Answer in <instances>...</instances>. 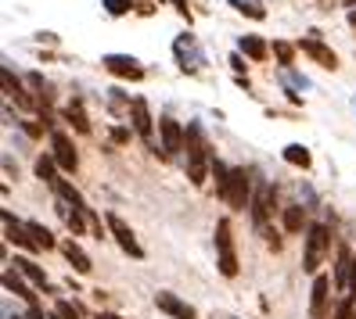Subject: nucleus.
<instances>
[{"label": "nucleus", "instance_id": "obj_1", "mask_svg": "<svg viewBox=\"0 0 356 319\" xmlns=\"http://www.w3.org/2000/svg\"><path fill=\"white\" fill-rule=\"evenodd\" d=\"M209 169H213V162H209V151H205V137L198 126H187V176H191L195 187L205 183Z\"/></svg>", "mask_w": 356, "mask_h": 319}, {"label": "nucleus", "instance_id": "obj_2", "mask_svg": "<svg viewBox=\"0 0 356 319\" xmlns=\"http://www.w3.org/2000/svg\"><path fill=\"white\" fill-rule=\"evenodd\" d=\"M331 237H327V226H309L306 230V255H302V269L306 273H317L321 269V259H324V251H327Z\"/></svg>", "mask_w": 356, "mask_h": 319}, {"label": "nucleus", "instance_id": "obj_3", "mask_svg": "<svg viewBox=\"0 0 356 319\" xmlns=\"http://www.w3.org/2000/svg\"><path fill=\"white\" fill-rule=\"evenodd\" d=\"M216 255H220V273L223 276H238V251H234V237H230V223L220 219L216 223Z\"/></svg>", "mask_w": 356, "mask_h": 319}, {"label": "nucleus", "instance_id": "obj_4", "mask_svg": "<svg viewBox=\"0 0 356 319\" xmlns=\"http://www.w3.org/2000/svg\"><path fill=\"white\" fill-rule=\"evenodd\" d=\"M252 183H248V173L245 169H230V176H227V187H223V198L230 208H248L252 205Z\"/></svg>", "mask_w": 356, "mask_h": 319}, {"label": "nucleus", "instance_id": "obj_5", "mask_svg": "<svg viewBox=\"0 0 356 319\" xmlns=\"http://www.w3.org/2000/svg\"><path fill=\"white\" fill-rule=\"evenodd\" d=\"M270 212H274V187H270V183H259L256 194H252V223H256L259 233H263L266 223H270Z\"/></svg>", "mask_w": 356, "mask_h": 319}, {"label": "nucleus", "instance_id": "obj_6", "mask_svg": "<svg viewBox=\"0 0 356 319\" xmlns=\"http://www.w3.org/2000/svg\"><path fill=\"white\" fill-rule=\"evenodd\" d=\"M130 119H134V133H137L144 144L155 147V137H152L155 126H152V112H148V101H144V97H134V101H130Z\"/></svg>", "mask_w": 356, "mask_h": 319}, {"label": "nucleus", "instance_id": "obj_7", "mask_svg": "<svg viewBox=\"0 0 356 319\" xmlns=\"http://www.w3.org/2000/svg\"><path fill=\"white\" fill-rule=\"evenodd\" d=\"M155 305H159L165 316H173V319H198V312L187 305L184 298H177L173 291H159V294H155Z\"/></svg>", "mask_w": 356, "mask_h": 319}, {"label": "nucleus", "instance_id": "obj_8", "mask_svg": "<svg viewBox=\"0 0 356 319\" xmlns=\"http://www.w3.org/2000/svg\"><path fill=\"white\" fill-rule=\"evenodd\" d=\"M108 230L115 233V241H119V248L130 255V259H144V248L137 244V237H134V230L122 223L119 216H108Z\"/></svg>", "mask_w": 356, "mask_h": 319}, {"label": "nucleus", "instance_id": "obj_9", "mask_svg": "<svg viewBox=\"0 0 356 319\" xmlns=\"http://www.w3.org/2000/svg\"><path fill=\"white\" fill-rule=\"evenodd\" d=\"M104 69H108L112 76H119V79H140L144 76V69L137 65V58H130V54H108L104 58Z\"/></svg>", "mask_w": 356, "mask_h": 319}, {"label": "nucleus", "instance_id": "obj_10", "mask_svg": "<svg viewBox=\"0 0 356 319\" xmlns=\"http://www.w3.org/2000/svg\"><path fill=\"white\" fill-rule=\"evenodd\" d=\"M159 133H162V155H177L184 147V130L177 119H170V115L159 119Z\"/></svg>", "mask_w": 356, "mask_h": 319}, {"label": "nucleus", "instance_id": "obj_11", "mask_svg": "<svg viewBox=\"0 0 356 319\" xmlns=\"http://www.w3.org/2000/svg\"><path fill=\"white\" fill-rule=\"evenodd\" d=\"M173 51H177V58H180V69H184V72H195V69L202 65V51H198V44H195V36L184 33V36L177 40Z\"/></svg>", "mask_w": 356, "mask_h": 319}, {"label": "nucleus", "instance_id": "obj_12", "mask_svg": "<svg viewBox=\"0 0 356 319\" xmlns=\"http://www.w3.org/2000/svg\"><path fill=\"white\" fill-rule=\"evenodd\" d=\"M54 162L65 169V173H76V165H79L76 147H72V140L65 133H54Z\"/></svg>", "mask_w": 356, "mask_h": 319}, {"label": "nucleus", "instance_id": "obj_13", "mask_svg": "<svg viewBox=\"0 0 356 319\" xmlns=\"http://www.w3.org/2000/svg\"><path fill=\"white\" fill-rule=\"evenodd\" d=\"M313 36H317V33H309V40H302L299 47H302L313 61H321L324 69H339V58H334V51H327V47L321 44V40H313Z\"/></svg>", "mask_w": 356, "mask_h": 319}, {"label": "nucleus", "instance_id": "obj_14", "mask_svg": "<svg viewBox=\"0 0 356 319\" xmlns=\"http://www.w3.org/2000/svg\"><path fill=\"white\" fill-rule=\"evenodd\" d=\"M4 230H8V241H11V244L26 248V251H40V248L33 244V237H29V230H26V226H18V223L11 219V212H4Z\"/></svg>", "mask_w": 356, "mask_h": 319}, {"label": "nucleus", "instance_id": "obj_15", "mask_svg": "<svg viewBox=\"0 0 356 319\" xmlns=\"http://www.w3.org/2000/svg\"><path fill=\"white\" fill-rule=\"evenodd\" d=\"M61 251H65V259H69V266L76 269V273H83V276H87L94 266H90V255L87 251H83L76 241H65V244H61Z\"/></svg>", "mask_w": 356, "mask_h": 319}, {"label": "nucleus", "instance_id": "obj_16", "mask_svg": "<svg viewBox=\"0 0 356 319\" xmlns=\"http://www.w3.org/2000/svg\"><path fill=\"white\" fill-rule=\"evenodd\" d=\"M327 287H331V280H327V276H317V280H313V298H309V312H313V319H321V316H324Z\"/></svg>", "mask_w": 356, "mask_h": 319}, {"label": "nucleus", "instance_id": "obj_17", "mask_svg": "<svg viewBox=\"0 0 356 319\" xmlns=\"http://www.w3.org/2000/svg\"><path fill=\"white\" fill-rule=\"evenodd\" d=\"M349 276H353V251H339V266H334V287L346 291L349 287Z\"/></svg>", "mask_w": 356, "mask_h": 319}, {"label": "nucleus", "instance_id": "obj_18", "mask_svg": "<svg viewBox=\"0 0 356 319\" xmlns=\"http://www.w3.org/2000/svg\"><path fill=\"white\" fill-rule=\"evenodd\" d=\"M26 230H29V237H33V244H36L40 251H51V248H54V237H51V230H47V226L26 223Z\"/></svg>", "mask_w": 356, "mask_h": 319}, {"label": "nucleus", "instance_id": "obj_19", "mask_svg": "<svg viewBox=\"0 0 356 319\" xmlns=\"http://www.w3.org/2000/svg\"><path fill=\"white\" fill-rule=\"evenodd\" d=\"M0 76H4V90H8V97H15L18 104H22V108H33V101L26 97V90H22V87H18V79L11 76V69H4Z\"/></svg>", "mask_w": 356, "mask_h": 319}, {"label": "nucleus", "instance_id": "obj_20", "mask_svg": "<svg viewBox=\"0 0 356 319\" xmlns=\"http://www.w3.org/2000/svg\"><path fill=\"white\" fill-rule=\"evenodd\" d=\"M230 8H238L241 15L256 18V22H263V18H266V8H263V0H230Z\"/></svg>", "mask_w": 356, "mask_h": 319}, {"label": "nucleus", "instance_id": "obj_21", "mask_svg": "<svg viewBox=\"0 0 356 319\" xmlns=\"http://www.w3.org/2000/svg\"><path fill=\"white\" fill-rule=\"evenodd\" d=\"M15 266L22 269V273L29 276V280H33L36 287H44V291H47V276H44V269H40V266H36L33 259H15Z\"/></svg>", "mask_w": 356, "mask_h": 319}, {"label": "nucleus", "instance_id": "obj_22", "mask_svg": "<svg viewBox=\"0 0 356 319\" xmlns=\"http://www.w3.org/2000/svg\"><path fill=\"white\" fill-rule=\"evenodd\" d=\"M284 162H288V165H299V169H309L313 158H309V151H306L302 144H288V147H284Z\"/></svg>", "mask_w": 356, "mask_h": 319}, {"label": "nucleus", "instance_id": "obj_23", "mask_svg": "<svg viewBox=\"0 0 356 319\" xmlns=\"http://www.w3.org/2000/svg\"><path fill=\"white\" fill-rule=\"evenodd\" d=\"M65 115H69V122L76 126L79 133H90V122H87V112H83V104H79V101H69V108H65Z\"/></svg>", "mask_w": 356, "mask_h": 319}, {"label": "nucleus", "instance_id": "obj_24", "mask_svg": "<svg viewBox=\"0 0 356 319\" xmlns=\"http://www.w3.org/2000/svg\"><path fill=\"white\" fill-rule=\"evenodd\" d=\"M241 54H248V58H256V61H263L266 58V44H263V40L259 36H241Z\"/></svg>", "mask_w": 356, "mask_h": 319}, {"label": "nucleus", "instance_id": "obj_25", "mask_svg": "<svg viewBox=\"0 0 356 319\" xmlns=\"http://www.w3.org/2000/svg\"><path fill=\"white\" fill-rule=\"evenodd\" d=\"M4 287H8L11 294H18V298H26V302L33 305V298H36V294H29V287H26L22 280H18V276H15V273H4Z\"/></svg>", "mask_w": 356, "mask_h": 319}, {"label": "nucleus", "instance_id": "obj_26", "mask_svg": "<svg viewBox=\"0 0 356 319\" xmlns=\"http://www.w3.org/2000/svg\"><path fill=\"white\" fill-rule=\"evenodd\" d=\"M302 219H306V216H302L299 205L284 208V230H288V233H299V230H302Z\"/></svg>", "mask_w": 356, "mask_h": 319}, {"label": "nucleus", "instance_id": "obj_27", "mask_svg": "<svg viewBox=\"0 0 356 319\" xmlns=\"http://www.w3.org/2000/svg\"><path fill=\"white\" fill-rule=\"evenodd\" d=\"M54 165H58L54 158H40V162H36V176H40V180H47L51 187L58 183V180H54Z\"/></svg>", "mask_w": 356, "mask_h": 319}, {"label": "nucleus", "instance_id": "obj_28", "mask_svg": "<svg viewBox=\"0 0 356 319\" xmlns=\"http://www.w3.org/2000/svg\"><path fill=\"white\" fill-rule=\"evenodd\" d=\"M130 8H134V0H104V11L115 15V18H119V15H127Z\"/></svg>", "mask_w": 356, "mask_h": 319}, {"label": "nucleus", "instance_id": "obj_29", "mask_svg": "<svg viewBox=\"0 0 356 319\" xmlns=\"http://www.w3.org/2000/svg\"><path fill=\"white\" fill-rule=\"evenodd\" d=\"M334 319H356V302H353V298H346V302L339 305V312H334Z\"/></svg>", "mask_w": 356, "mask_h": 319}, {"label": "nucleus", "instance_id": "obj_30", "mask_svg": "<svg viewBox=\"0 0 356 319\" xmlns=\"http://www.w3.org/2000/svg\"><path fill=\"white\" fill-rule=\"evenodd\" d=\"M274 54L281 58V65H291V54H296V51H291V44H281V40H277V44H274Z\"/></svg>", "mask_w": 356, "mask_h": 319}, {"label": "nucleus", "instance_id": "obj_31", "mask_svg": "<svg viewBox=\"0 0 356 319\" xmlns=\"http://www.w3.org/2000/svg\"><path fill=\"white\" fill-rule=\"evenodd\" d=\"M58 319H79V309L72 302H58Z\"/></svg>", "mask_w": 356, "mask_h": 319}, {"label": "nucleus", "instance_id": "obj_32", "mask_svg": "<svg viewBox=\"0 0 356 319\" xmlns=\"http://www.w3.org/2000/svg\"><path fill=\"white\" fill-rule=\"evenodd\" d=\"M349 294H353V302H356V255H353V276H349Z\"/></svg>", "mask_w": 356, "mask_h": 319}, {"label": "nucleus", "instance_id": "obj_33", "mask_svg": "<svg viewBox=\"0 0 356 319\" xmlns=\"http://www.w3.org/2000/svg\"><path fill=\"white\" fill-rule=\"evenodd\" d=\"M230 65H234V72H238V76L245 72V61H241V54H234V58H230Z\"/></svg>", "mask_w": 356, "mask_h": 319}, {"label": "nucleus", "instance_id": "obj_34", "mask_svg": "<svg viewBox=\"0 0 356 319\" xmlns=\"http://www.w3.org/2000/svg\"><path fill=\"white\" fill-rule=\"evenodd\" d=\"M112 140L122 144V140H130V133H127V130H112Z\"/></svg>", "mask_w": 356, "mask_h": 319}, {"label": "nucleus", "instance_id": "obj_35", "mask_svg": "<svg viewBox=\"0 0 356 319\" xmlns=\"http://www.w3.org/2000/svg\"><path fill=\"white\" fill-rule=\"evenodd\" d=\"M173 4H177V11H180V15H187V0H173Z\"/></svg>", "mask_w": 356, "mask_h": 319}, {"label": "nucleus", "instance_id": "obj_36", "mask_svg": "<svg viewBox=\"0 0 356 319\" xmlns=\"http://www.w3.org/2000/svg\"><path fill=\"white\" fill-rule=\"evenodd\" d=\"M29 319H44V312H40V309L33 305V309H29Z\"/></svg>", "mask_w": 356, "mask_h": 319}, {"label": "nucleus", "instance_id": "obj_37", "mask_svg": "<svg viewBox=\"0 0 356 319\" xmlns=\"http://www.w3.org/2000/svg\"><path fill=\"white\" fill-rule=\"evenodd\" d=\"M349 26H353V29H356V8H353V11H349Z\"/></svg>", "mask_w": 356, "mask_h": 319}, {"label": "nucleus", "instance_id": "obj_38", "mask_svg": "<svg viewBox=\"0 0 356 319\" xmlns=\"http://www.w3.org/2000/svg\"><path fill=\"white\" fill-rule=\"evenodd\" d=\"M97 319H112V316H108V312H97Z\"/></svg>", "mask_w": 356, "mask_h": 319}, {"label": "nucleus", "instance_id": "obj_39", "mask_svg": "<svg viewBox=\"0 0 356 319\" xmlns=\"http://www.w3.org/2000/svg\"><path fill=\"white\" fill-rule=\"evenodd\" d=\"M346 4H349V8H356V0H346Z\"/></svg>", "mask_w": 356, "mask_h": 319}]
</instances>
